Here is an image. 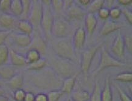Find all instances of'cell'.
Instances as JSON below:
<instances>
[{"mask_svg": "<svg viewBox=\"0 0 132 101\" xmlns=\"http://www.w3.org/2000/svg\"><path fill=\"white\" fill-rule=\"evenodd\" d=\"M78 75L79 73H76L71 76L67 77L63 80L60 90L64 92V94H70L72 92Z\"/></svg>", "mask_w": 132, "mask_h": 101, "instance_id": "16", "label": "cell"}, {"mask_svg": "<svg viewBox=\"0 0 132 101\" xmlns=\"http://www.w3.org/2000/svg\"><path fill=\"white\" fill-rule=\"evenodd\" d=\"M101 101H113V92L109 76L106 77L104 89L101 91Z\"/></svg>", "mask_w": 132, "mask_h": 101, "instance_id": "21", "label": "cell"}, {"mask_svg": "<svg viewBox=\"0 0 132 101\" xmlns=\"http://www.w3.org/2000/svg\"><path fill=\"white\" fill-rule=\"evenodd\" d=\"M5 93H6V92H5L4 89L0 85V96L5 95Z\"/></svg>", "mask_w": 132, "mask_h": 101, "instance_id": "50", "label": "cell"}, {"mask_svg": "<svg viewBox=\"0 0 132 101\" xmlns=\"http://www.w3.org/2000/svg\"><path fill=\"white\" fill-rule=\"evenodd\" d=\"M12 0H1L0 1V10L3 12H10Z\"/></svg>", "mask_w": 132, "mask_h": 101, "instance_id": "34", "label": "cell"}, {"mask_svg": "<svg viewBox=\"0 0 132 101\" xmlns=\"http://www.w3.org/2000/svg\"><path fill=\"white\" fill-rule=\"evenodd\" d=\"M102 46V43H99L97 45L87 49L82 54L80 61L81 70L85 77H86V79L87 78L88 74L89 73L93 58H94L96 53Z\"/></svg>", "mask_w": 132, "mask_h": 101, "instance_id": "5", "label": "cell"}, {"mask_svg": "<svg viewBox=\"0 0 132 101\" xmlns=\"http://www.w3.org/2000/svg\"><path fill=\"white\" fill-rule=\"evenodd\" d=\"M9 98L6 95L0 96V101H8Z\"/></svg>", "mask_w": 132, "mask_h": 101, "instance_id": "49", "label": "cell"}, {"mask_svg": "<svg viewBox=\"0 0 132 101\" xmlns=\"http://www.w3.org/2000/svg\"><path fill=\"white\" fill-rule=\"evenodd\" d=\"M115 0H105V2L106 3L108 7H111L113 6V3H114Z\"/></svg>", "mask_w": 132, "mask_h": 101, "instance_id": "48", "label": "cell"}, {"mask_svg": "<svg viewBox=\"0 0 132 101\" xmlns=\"http://www.w3.org/2000/svg\"><path fill=\"white\" fill-rule=\"evenodd\" d=\"M72 41L76 50H80L83 48L86 42V31L84 27L80 26L76 29Z\"/></svg>", "mask_w": 132, "mask_h": 101, "instance_id": "11", "label": "cell"}, {"mask_svg": "<svg viewBox=\"0 0 132 101\" xmlns=\"http://www.w3.org/2000/svg\"><path fill=\"white\" fill-rule=\"evenodd\" d=\"M125 49L126 48H125L124 38L121 32L119 31L113 42L111 48V52L113 54L116 55V57L122 59L124 57Z\"/></svg>", "mask_w": 132, "mask_h": 101, "instance_id": "9", "label": "cell"}, {"mask_svg": "<svg viewBox=\"0 0 132 101\" xmlns=\"http://www.w3.org/2000/svg\"><path fill=\"white\" fill-rule=\"evenodd\" d=\"M54 51L59 57L70 60L74 63L77 62L76 50L72 40L68 37L60 38L54 45Z\"/></svg>", "mask_w": 132, "mask_h": 101, "instance_id": "2", "label": "cell"}, {"mask_svg": "<svg viewBox=\"0 0 132 101\" xmlns=\"http://www.w3.org/2000/svg\"><path fill=\"white\" fill-rule=\"evenodd\" d=\"M16 66L10 64H4L0 66V79L3 80H9L17 74Z\"/></svg>", "mask_w": 132, "mask_h": 101, "instance_id": "13", "label": "cell"}, {"mask_svg": "<svg viewBox=\"0 0 132 101\" xmlns=\"http://www.w3.org/2000/svg\"><path fill=\"white\" fill-rule=\"evenodd\" d=\"M29 81L38 89L50 91L61 89L63 82L55 71L46 67L31 74Z\"/></svg>", "mask_w": 132, "mask_h": 101, "instance_id": "1", "label": "cell"}, {"mask_svg": "<svg viewBox=\"0 0 132 101\" xmlns=\"http://www.w3.org/2000/svg\"><path fill=\"white\" fill-rule=\"evenodd\" d=\"M34 101H48L47 94L44 92H40L35 95Z\"/></svg>", "mask_w": 132, "mask_h": 101, "instance_id": "42", "label": "cell"}, {"mask_svg": "<svg viewBox=\"0 0 132 101\" xmlns=\"http://www.w3.org/2000/svg\"><path fill=\"white\" fill-rule=\"evenodd\" d=\"M64 3V9L67 10L74 3V0H63Z\"/></svg>", "mask_w": 132, "mask_h": 101, "instance_id": "44", "label": "cell"}, {"mask_svg": "<svg viewBox=\"0 0 132 101\" xmlns=\"http://www.w3.org/2000/svg\"><path fill=\"white\" fill-rule=\"evenodd\" d=\"M43 14V4L40 0L32 1L30 12L29 13L28 20L32 23L34 28H39Z\"/></svg>", "mask_w": 132, "mask_h": 101, "instance_id": "8", "label": "cell"}, {"mask_svg": "<svg viewBox=\"0 0 132 101\" xmlns=\"http://www.w3.org/2000/svg\"><path fill=\"white\" fill-rule=\"evenodd\" d=\"M51 6L55 12H60L64 9L63 1V0H52Z\"/></svg>", "mask_w": 132, "mask_h": 101, "instance_id": "35", "label": "cell"}, {"mask_svg": "<svg viewBox=\"0 0 132 101\" xmlns=\"http://www.w3.org/2000/svg\"><path fill=\"white\" fill-rule=\"evenodd\" d=\"M115 80L122 82H131L132 73L129 72L119 73L115 77Z\"/></svg>", "mask_w": 132, "mask_h": 101, "instance_id": "31", "label": "cell"}, {"mask_svg": "<svg viewBox=\"0 0 132 101\" xmlns=\"http://www.w3.org/2000/svg\"><path fill=\"white\" fill-rule=\"evenodd\" d=\"M71 97L74 101H89L90 94L86 90H78L72 92Z\"/></svg>", "mask_w": 132, "mask_h": 101, "instance_id": "26", "label": "cell"}, {"mask_svg": "<svg viewBox=\"0 0 132 101\" xmlns=\"http://www.w3.org/2000/svg\"><path fill=\"white\" fill-rule=\"evenodd\" d=\"M122 13H123V15L125 16L126 20L127 21L130 23V24H132V12L128 9L127 8H123V9H121Z\"/></svg>", "mask_w": 132, "mask_h": 101, "instance_id": "41", "label": "cell"}, {"mask_svg": "<svg viewBox=\"0 0 132 101\" xmlns=\"http://www.w3.org/2000/svg\"><path fill=\"white\" fill-rule=\"evenodd\" d=\"M21 2L23 8V13L21 16L28 18L29 13L30 12V8L32 4V0H21Z\"/></svg>", "mask_w": 132, "mask_h": 101, "instance_id": "32", "label": "cell"}, {"mask_svg": "<svg viewBox=\"0 0 132 101\" xmlns=\"http://www.w3.org/2000/svg\"><path fill=\"white\" fill-rule=\"evenodd\" d=\"M29 49H34L39 51L42 55H44L46 52L47 45L44 38L41 35L36 34L32 37L31 44L29 46Z\"/></svg>", "mask_w": 132, "mask_h": 101, "instance_id": "12", "label": "cell"}, {"mask_svg": "<svg viewBox=\"0 0 132 101\" xmlns=\"http://www.w3.org/2000/svg\"><path fill=\"white\" fill-rule=\"evenodd\" d=\"M47 61L45 58L42 57L37 61L34 62L32 63H30L28 65L27 69L29 71H37L41 70L46 66Z\"/></svg>", "mask_w": 132, "mask_h": 101, "instance_id": "27", "label": "cell"}, {"mask_svg": "<svg viewBox=\"0 0 132 101\" xmlns=\"http://www.w3.org/2000/svg\"><path fill=\"white\" fill-rule=\"evenodd\" d=\"M8 101H15L14 100H12V99H9V100H8Z\"/></svg>", "mask_w": 132, "mask_h": 101, "instance_id": "53", "label": "cell"}, {"mask_svg": "<svg viewBox=\"0 0 132 101\" xmlns=\"http://www.w3.org/2000/svg\"><path fill=\"white\" fill-rule=\"evenodd\" d=\"M7 84L10 88L14 91L22 88L24 84V75L20 73L16 74L14 76L7 81Z\"/></svg>", "mask_w": 132, "mask_h": 101, "instance_id": "20", "label": "cell"}, {"mask_svg": "<svg viewBox=\"0 0 132 101\" xmlns=\"http://www.w3.org/2000/svg\"><path fill=\"white\" fill-rule=\"evenodd\" d=\"M116 88L117 89L121 101H132L131 98L126 92L119 87L118 84H116Z\"/></svg>", "mask_w": 132, "mask_h": 101, "instance_id": "37", "label": "cell"}, {"mask_svg": "<svg viewBox=\"0 0 132 101\" xmlns=\"http://www.w3.org/2000/svg\"><path fill=\"white\" fill-rule=\"evenodd\" d=\"M122 25L119 23L116 22L111 20H107L103 24L100 33L101 35H107L113 32L119 30L122 28Z\"/></svg>", "mask_w": 132, "mask_h": 101, "instance_id": "17", "label": "cell"}, {"mask_svg": "<svg viewBox=\"0 0 132 101\" xmlns=\"http://www.w3.org/2000/svg\"><path fill=\"white\" fill-rule=\"evenodd\" d=\"M97 12L99 17L102 20L107 19L110 16V9L108 7H103Z\"/></svg>", "mask_w": 132, "mask_h": 101, "instance_id": "39", "label": "cell"}, {"mask_svg": "<svg viewBox=\"0 0 132 101\" xmlns=\"http://www.w3.org/2000/svg\"><path fill=\"white\" fill-rule=\"evenodd\" d=\"M65 101H74V100H72V99L71 98V97H69V98H68Z\"/></svg>", "mask_w": 132, "mask_h": 101, "instance_id": "51", "label": "cell"}, {"mask_svg": "<svg viewBox=\"0 0 132 101\" xmlns=\"http://www.w3.org/2000/svg\"><path fill=\"white\" fill-rule=\"evenodd\" d=\"M71 31V26L69 23L62 17L54 18L52 24L51 34L55 37L63 38L68 37Z\"/></svg>", "mask_w": 132, "mask_h": 101, "instance_id": "4", "label": "cell"}, {"mask_svg": "<svg viewBox=\"0 0 132 101\" xmlns=\"http://www.w3.org/2000/svg\"><path fill=\"white\" fill-rule=\"evenodd\" d=\"M35 95L33 92L29 91L26 92V95L24 99V101H34Z\"/></svg>", "mask_w": 132, "mask_h": 101, "instance_id": "43", "label": "cell"}, {"mask_svg": "<svg viewBox=\"0 0 132 101\" xmlns=\"http://www.w3.org/2000/svg\"><path fill=\"white\" fill-rule=\"evenodd\" d=\"M27 65H29L42 58V54L39 51L34 49H29L24 55Z\"/></svg>", "mask_w": 132, "mask_h": 101, "instance_id": "24", "label": "cell"}, {"mask_svg": "<svg viewBox=\"0 0 132 101\" xmlns=\"http://www.w3.org/2000/svg\"><path fill=\"white\" fill-rule=\"evenodd\" d=\"M54 20V16L51 6L43 5V14L41 21V27L46 38L51 35V30Z\"/></svg>", "mask_w": 132, "mask_h": 101, "instance_id": "7", "label": "cell"}, {"mask_svg": "<svg viewBox=\"0 0 132 101\" xmlns=\"http://www.w3.org/2000/svg\"><path fill=\"white\" fill-rule=\"evenodd\" d=\"M74 63L73 62L59 57V58L54 60V71L60 77L62 76L67 78L75 74Z\"/></svg>", "mask_w": 132, "mask_h": 101, "instance_id": "6", "label": "cell"}, {"mask_svg": "<svg viewBox=\"0 0 132 101\" xmlns=\"http://www.w3.org/2000/svg\"><path fill=\"white\" fill-rule=\"evenodd\" d=\"M9 60L11 65L15 66H23L27 65L24 55L13 49H9Z\"/></svg>", "mask_w": 132, "mask_h": 101, "instance_id": "18", "label": "cell"}, {"mask_svg": "<svg viewBox=\"0 0 132 101\" xmlns=\"http://www.w3.org/2000/svg\"><path fill=\"white\" fill-rule=\"evenodd\" d=\"M32 1H38V0H32Z\"/></svg>", "mask_w": 132, "mask_h": 101, "instance_id": "54", "label": "cell"}, {"mask_svg": "<svg viewBox=\"0 0 132 101\" xmlns=\"http://www.w3.org/2000/svg\"><path fill=\"white\" fill-rule=\"evenodd\" d=\"M105 0H91L89 4L88 5L87 13H94L99 11L104 7Z\"/></svg>", "mask_w": 132, "mask_h": 101, "instance_id": "25", "label": "cell"}, {"mask_svg": "<svg viewBox=\"0 0 132 101\" xmlns=\"http://www.w3.org/2000/svg\"><path fill=\"white\" fill-rule=\"evenodd\" d=\"M97 24V19L94 13H87L85 16V25L86 30L89 35H92Z\"/></svg>", "mask_w": 132, "mask_h": 101, "instance_id": "19", "label": "cell"}, {"mask_svg": "<svg viewBox=\"0 0 132 101\" xmlns=\"http://www.w3.org/2000/svg\"><path fill=\"white\" fill-rule=\"evenodd\" d=\"M17 28L21 33L31 35L34 31V26L32 23L26 19H21L18 21Z\"/></svg>", "mask_w": 132, "mask_h": 101, "instance_id": "22", "label": "cell"}, {"mask_svg": "<svg viewBox=\"0 0 132 101\" xmlns=\"http://www.w3.org/2000/svg\"><path fill=\"white\" fill-rule=\"evenodd\" d=\"M9 60V48L7 45H0V66L7 63Z\"/></svg>", "mask_w": 132, "mask_h": 101, "instance_id": "28", "label": "cell"}, {"mask_svg": "<svg viewBox=\"0 0 132 101\" xmlns=\"http://www.w3.org/2000/svg\"><path fill=\"white\" fill-rule=\"evenodd\" d=\"M3 83V80H2V79H0V85L1 86V85H2Z\"/></svg>", "mask_w": 132, "mask_h": 101, "instance_id": "52", "label": "cell"}, {"mask_svg": "<svg viewBox=\"0 0 132 101\" xmlns=\"http://www.w3.org/2000/svg\"><path fill=\"white\" fill-rule=\"evenodd\" d=\"M18 21L16 16L12 13L7 12H0V26L6 30L12 31L15 27H17Z\"/></svg>", "mask_w": 132, "mask_h": 101, "instance_id": "10", "label": "cell"}, {"mask_svg": "<svg viewBox=\"0 0 132 101\" xmlns=\"http://www.w3.org/2000/svg\"><path fill=\"white\" fill-rule=\"evenodd\" d=\"M0 1H1V0H0Z\"/></svg>", "mask_w": 132, "mask_h": 101, "instance_id": "55", "label": "cell"}, {"mask_svg": "<svg viewBox=\"0 0 132 101\" xmlns=\"http://www.w3.org/2000/svg\"><path fill=\"white\" fill-rule=\"evenodd\" d=\"M118 1L122 6H128L132 3V0H118Z\"/></svg>", "mask_w": 132, "mask_h": 101, "instance_id": "45", "label": "cell"}, {"mask_svg": "<svg viewBox=\"0 0 132 101\" xmlns=\"http://www.w3.org/2000/svg\"><path fill=\"white\" fill-rule=\"evenodd\" d=\"M100 49H101V58H100L99 64L98 65L97 68L93 71L92 73L93 77H96L103 70L106 68L121 67L125 65V63L113 57L103 46L101 47Z\"/></svg>", "mask_w": 132, "mask_h": 101, "instance_id": "3", "label": "cell"}, {"mask_svg": "<svg viewBox=\"0 0 132 101\" xmlns=\"http://www.w3.org/2000/svg\"><path fill=\"white\" fill-rule=\"evenodd\" d=\"M64 92L60 89L50 91L47 94L48 101H59L63 96Z\"/></svg>", "mask_w": 132, "mask_h": 101, "instance_id": "30", "label": "cell"}, {"mask_svg": "<svg viewBox=\"0 0 132 101\" xmlns=\"http://www.w3.org/2000/svg\"><path fill=\"white\" fill-rule=\"evenodd\" d=\"M124 38L125 48L131 54L132 53V37L131 35H126L123 37Z\"/></svg>", "mask_w": 132, "mask_h": 101, "instance_id": "40", "label": "cell"}, {"mask_svg": "<svg viewBox=\"0 0 132 101\" xmlns=\"http://www.w3.org/2000/svg\"><path fill=\"white\" fill-rule=\"evenodd\" d=\"M122 13L121 9L118 7H113L110 9V16L113 20L118 19L120 17Z\"/></svg>", "mask_w": 132, "mask_h": 101, "instance_id": "36", "label": "cell"}, {"mask_svg": "<svg viewBox=\"0 0 132 101\" xmlns=\"http://www.w3.org/2000/svg\"><path fill=\"white\" fill-rule=\"evenodd\" d=\"M42 3V4L44 6H51V1L52 0H40Z\"/></svg>", "mask_w": 132, "mask_h": 101, "instance_id": "47", "label": "cell"}, {"mask_svg": "<svg viewBox=\"0 0 132 101\" xmlns=\"http://www.w3.org/2000/svg\"><path fill=\"white\" fill-rule=\"evenodd\" d=\"M10 12L16 17L21 16L23 13L21 0H12Z\"/></svg>", "mask_w": 132, "mask_h": 101, "instance_id": "23", "label": "cell"}, {"mask_svg": "<svg viewBox=\"0 0 132 101\" xmlns=\"http://www.w3.org/2000/svg\"><path fill=\"white\" fill-rule=\"evenodd\" d=\"M26 91L22 88L18 89L14 91L13 92V100L15 101H24Z\"/></svg>", "mask_w": 132, "mask_h": 101, "instance_id": "33", "label": "cell"}, {"mask_svg": "<svg viewBox=\"0 0 132 101\" xmlns=\"http://www.w3.org/2000/svg\"><path fill=\"white\" fill-rule=\"evenodd\" d=\"M12 38L15 44L21 48H29L32 40L31 35L21 32L15 33Z\"/></svg>", "mask_w": 132, "mask_h": 101, "instance_id": "14", "label": "cell"}, {"mask_svg": "<svg viewBox=\"0 0 132 101\" xmlns=\"http://www.w3.org/2000/svg\"><path fill=\"white\" fill-rule=\"evenodd\" d=\"M89 101H101V90L99 82L96 81L93 92L90 95Z\"/></svg>", "mask_w": 132, "mask_h": 101, "instance_id": "29", "label": "cell"}, {"mask_svg": "<svg viewBox=\"0 0 132 101\" xmlns=\"http://www.w3.org/2000/svg\"><path fill=\"white\" fill-rule=\"evenodd\" d=\"M77 2L82 6H88L89 4V3L91 2V0H77Z\"/></svg>", "mask_w": 132, "mask_h": 101, "instance_id": "46", "label": "cell"}, {"mask_svg": "<svg viewBox=\"0 0 132 101\" xmlns=\"http://www.w3.org/2000/svg\"><path fill=\"white\" fill-rule=\"evenodd\" d=\"M67 13L68 16L71 20H81L86 15L82 8L74 3L67 9Z\"/></svg>", "mask_w": 132, "mask_h": 101, "instance_id": "15", "label": "cell"}, {"mask_svg": "<svg viewBox=\"0 0 132 101\" xmlns=\"http://www.w3.org/2000/svg\"><path fill=\"white\" fill-rule=\"evenodd\" d=\"M12 31L9 30H0V45L4 44L5 41L11 35Z\"/></svg>", "mask_w": 132, "mask_h": 101, "instance_id": "38", "label": "cell"}]
</instances>
